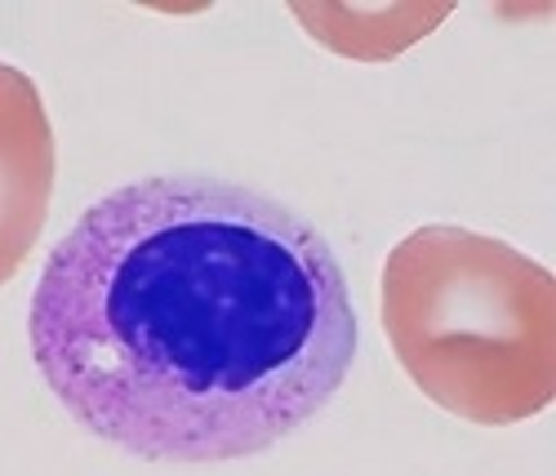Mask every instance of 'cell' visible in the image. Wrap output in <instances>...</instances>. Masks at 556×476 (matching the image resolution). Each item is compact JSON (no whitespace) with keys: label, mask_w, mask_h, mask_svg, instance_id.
Here are the masks:
<instances>
[{"label":"cell","mask_w":556,"mask_h":476,"mask_svg":"<svg viewBox=\"0 0 556 476\" xmlns=\"http://www.w3.org/2000/svg\"><path fill=\"white\" fill-rule=\"evenodd\" d=\"M27 339L99 441L156 463L250 459L348 384V276L307 218L218 178L94 201L45 263Z\"/></svg>","instance_id":"1"},{"label":"cell","mask_w":556,"mask_h":476,"mask_svg":"<svg viewBox=\"0 0 556 476\" xmlns=\"http://www.w3.org/2000/svg\"><path fill=\"white\" fill-rule=\"evenodd\" d=\"M307 36L348 59L379 63L450 18V5H294Z\"/></svg>","instance_id":"4"},{"label":"cell","mask_w":556,"mask_h":476,"mask_svg":"<svg viewBox=\"0 0 556 476\" xmlns=\"http://www.w3.org/2000/svg\"><path fill=\"white\" fill-rule=\"evenodd\" d=\"M54 192V129L27 72L0 63V285L40 241Z\"/></svg>","instance_id":"3"},{"label":"cell","mask_w":556,"mask_h":476,"mask_svg":"<svg viewBox=\"0 0 556 476\" xmlns=\"http://www.w3.org/2000/svg\"><path fill=\"white\" fill-rule=\"evenodd\" d=\"M383 329L441 410L507 427L556 392V280L498 236L428 223L383 263Z\"/></svg>","instance_id":"2"}]
</instances>
